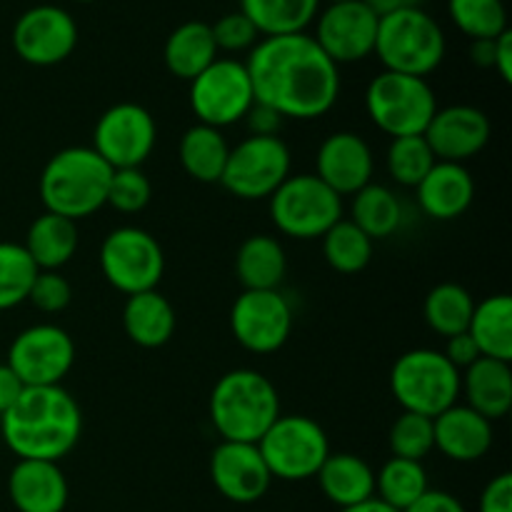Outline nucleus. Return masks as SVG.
Here are the masks:
<instances>
[{"label":"nucleus","mask_w":512,"mask_h":512,"mask_svg":"<svg viewBox=\"0 0 512 512\" xmlns=\"http://www.w3.org/2000/svg\"><path fill=\"white\" fill-rule=\"evenodd\" d=\"M150 198H153V185H150L143 168L113 170L105 205H110V208L118 210V213L133 215L140 213V210L150 203Z\"/></svg>","instance_id":"41"},{"label":"nucleus","mask_w":512,"mask_h":512,"mask_svg":"<svg viewBox=\"0 0 512 512\" xmlns=\"http://www.w3.org/2000/svg\"><path fill=\"white\" fill-rule=\"evenodd\" d=\"M448 13L470 40H493L508 30L503 0H448Z\"/></svg>","instance_id":"38"},{"label":"nucleus","mask_w":512,"mask_h":512,"mask_svg":"<svg viewBox=\"0 0 512 512\" xmlns=\"http://www.w3.org/2000/svg\"><path fill=\"white\" fill-rule=\"evenodd\" d=\"M315 478L320 493L340 510L375 498V470L360 455L330 453Z\"/></svg>","instance_id":"26"},{"label":"nucleus","mask_w":512,"mask_h":512,"mask_svg":"<svg viewBox=\"0 0 512 512\" xmlns=\"http://www.w3.org/2000/svg\"><path fill=\"white\" fill-rule=\"evenodd\" d=\"M100 270L108 285L128 298L158 290L165 270L163 248L148 230L123 225L105 235L100 245Z\"/></svg>","instance_id":"11"},{"label":"nucleus","mask_w":512,"mask_h":512,"mask_svg":"<svg viewBox=\"0 0 512 512\" xmlns=\"http://www.w3.org/2000/svg\"><path fill=\"white\" fill-rule=\"evenodd\" d=\"M213 30L203 20H188L168 35L163 45V63L175 78L193 80L218 60Z\"/></svg>","instance_id":"28"},{"label":"nucleus","mask_w":512,"mask_h":512,"mask_svg":"<svg viewBox=\"0 0 512 512\" xmlns=\"http://www.w3.org/2000/svg\"><path fill=\"white\" fill-rule=\"evenodd\" d=\"M255 103L253 85L245 63L233 58H218L190 80V108L198 123L210 128H228L245 118Z\"/></svg>","instance_id":"12"},{"label":"nucleus","mask_w":512,"mask_h":512,"mask_svg":"<svg viewBox=\"0 0 512 512\" xmlns=\"http://www.w3.org/2000/svg\"><path fill=\"white\" fill-rule=\"evenodd\" d=\"M370 10H373L378 18H385V15L400 13V10L410 8H423V0H363Z\"/></svg>","instance_id":"50"},{"label":"nucleus","mask_w":512,"mask_h":512,"mask_svg":"<svg viewBox=\"0 0 512 512\" xmlns=\"http://www.w3.org/2000/svg\"><path fill=\"white\" fill-rule=\"evenodd\" d=\"M78 225L55 213H43L30 223L23 248L38 270H60L78 253Z\"/></svg>","instance_id":"29"},{"label":"nucleus","mask_w":512,"mask_h":512,"mask_svg":"<svg viewBox=\"0 0 512 512\" xmlns=\"http://www.w3.org/2000/svg\"><path fill=\"white\" fill-rule=\"evenodd\" d=\"M28 300L40 313H63L70 300H73V285L68 283V278L60 270H40L33 288H30Z\"/></svg>","instance_id":"42"},{"label":"nucleus","mask_w":512,"mask_h":512,"mask_svg":"<svg viewBox=\"0 0 512 512\" xmlns=\"http://www.w3.org/2000/svg\"><path fill=\"white\" fill-rule=\"evenodd\" d=\"M405 512H468L465 505L460 503L455 495L445 493V490H433L430 488L428 493L420 495L413 505H410Z\"/></svg>","instance_id":"46"},{"label":"nucleus","mask_w":512,"mask_h":512,"mask_svg":"<svg viewBox=\"0 0 512 512\" xmlns=\"http://www.w3.org/2000/svg\"><path fill=\"white\" fill-rule=\"evenodd\" d=\"M403 203L398 193L380 183H368L363 190L353 195V210L350 220L368 235L370 240L390 238L403 225Z\"/></svg>","instance_id":"33"},{"label":"nucleus","mask_w":512,"mask_h":512,"mask_svg":"<svg viewBox=\"0 0 512 512\" xmlns=\"http://www.w3.org/2000/svg\"><path fill=\"white\" fill-rule=\"evenodd\" d=\"M75 3H93V0H75Z\"/></svg>","instance_id":"53"},{"label":"nucleus","mask_w":512,"mask_h":512,"mask_svg":"<svg viewBox=\"0 0 512 512\" xmlns=\"http://www.w3.org/2000/svg\"><path fill=\"white\" fill-rule=\"evenodd\" d=\"M245 68L255 103L275 110L280 118H323L338 103L340 68L308 33L258 40Z\"/></svg>","instance_id":"1"},{"label":"nucleus","mask_w":512,"mask_h":512,"mask_svg":"<svg viewBox=\"0 0 512 512\" xmlns=\"http://www.w3.org/2000/svg\"><path fill=\"white\" fill-rule=\"evenodd\" d=\"M0 433L18 460L58 463L78 445L83 413L63 385L23 388L18 400L0 415Z\"/></svg>","instance_id":"2"},{"label":"nucleus","mask_w":512,"mask_h":512,"mask_svg":"<svg viewBox=\"0 0 512 512\" xmlns=\"http://www.w3.org/2000/svg\"><path fill=\"white\" fill-rule=\"evenodd\" d=\"M245 123H248L250 135H278L283 118L275 110L265 108V105L253 103V108L245 113Z\"/></svg>","instance_id":"47"},{"label":"nucleus","mask_w":512,"mask_h":512,"mask_svg":"<svg viewBox=\"0 0 512 512\" xmlns=\"http://www.w3.org/2000/svg\"><path fill=\"white\" fill-rule=\"evenodd\" d=\"M75 343L60 325L40 323L18 333L8 350V368L25 388L60 385L73 370Z\"/></svg>","instance_id":"13"},{"label":"nucleus","mask_w":512,"mask_h":512,"mask_svg":"<svg viewBox=\"0 0 512 512\" xmlns=\"http://www.w3.org/2000/svg\"><path fill=\"white\" fill-rule=\"evenodd\" d=\"M320 240H323L325 263L335 273L355 275L368 268L373 260V240L353 220H338Z\"/></svg>","instance_id":"36"},{"label":"nucleus","mask_w":512,"mask_h":512,"mask_svg":"<svg viewBox=\"0 0 512 512\" xmlns=\"http://www.w3.org/2000/svg\"><path fill=\"white\" fill-rule=\"evenodd\" d=\"M385 163H388V173L395 183L405 185V188H418L420 180L430 173L438 160L423 135H405V138L390 140Z\"/></svg>","instance_id":"39"},{"label":"nucleus","mask_w":512,"mask_h":512,"mask_svg":"<svg viewBox=\"0 0 512 512\" xmlns=\"http://www.w3.org/2000/svg\"><path fill=\"white\" fill-rule=\"evenodd\" d=\"M340 512H400V510L390 508V505H385L383 500L370 498V500H365V503L353 505V508H343Z\"/></svg>","instance_id":"52"},{"label":"nucleus","mask_w":512,"mask_h":512,"mask_svg":"<svg viewBox=\"0 0 512 512\" xmlns=\"http://www.w3.org/2000/svg\"><path fill=\"white\" fill-rule=\"evenodd\" d=\"M113 168L93 148L75 145L55 153L40 173V200L45 213L63 215L68 220L88 218L98 213L108 200Z\"/></svg>","instance_id":"4"},{"label":"nucleus","mask_w":512,"mask_h":512,"mask_svg":"<svg viewBox=\"0 0 512 512\" xmlns=\"http://www.w3.org/2000/svg\"><path fill=\"white\" fill-rule=\"evenodd\" d=\"M268 200L275 228L295 240L323 238L338 220H343V198L318 175H288Z\"/></svg>","instance_id":"8"},{"label":"nucleus","mask_w":512,"mask_h":512,"mask_svg":"<svg viewBox=\"0 0 512 512\" xmlns=\"http://www.w3.org/2000/svg\"><path fill=\"white\" fill-rule=\"evenodd\" d=\"M415 190L420 210L428 218L455 220L473 205L475 180L465 165L438 160Z\"/></svg>","instance_id":"23"},{"label":"nucleus","mask_w":512,"mask_h":512,"mask_svg":"<svg viewBox=\"0 0 512 512\" xmlns=\"http://www.w3.org/2000/svg\"><path fill=\"white\" fill-rule=\"evenodd\" d=\"M428 490V473L418 460L390 458L375 473V498L400 512L408 510Z\"/></svg>","instance_id":"35"},{"label":"nucleus","mask_w":512,"mask_h":512,"mask_svg":"<svg viewBox=\"0 0 512 512\" xmlns=\"http://www.w3.org/2000/svg\"><path fill=\"white\" fill-rule=\"evenodd\" d=\"M423 138L435 160L465 165V160L475 158L488 145L490 120L475 105H448L435 110Z\"/></svg>","instance_id":"20"},{"label":"nucleus","mask_w":512,"mask_h":512,"mask_svg":"<svg viewBox=\"0 0 512 512\" xmlns=\"http://www.w3.org/2000/svg\"><path fill=\"white\" fill-rule=\"evenodd\" d=\"M470 60H473L478 68H493L495 38L493 40H473V43H470Z\"/></svg>","instance_id":"51"},{"label":"nucleus","mask_w":512,"mask_h":512,"mask_svg":"<svg viewBox=\"0 0 512 512\" xmlns=\"http://www.w3.org/2000/svg\"><path fill=\"white\" fill-rule=\"evenodd\" d=\"M230 145L223 130L195 123L183 133L178 145V158L185 173L198 183H220L225 163H228Z\"/></svg>","instance_id":"30"},{"label":"nucleus","mask_w":512,"mask_h":512,"mask_svg":"<svg viewBox=\"0 0 512 512\" xmlns=\"http://www.w3.org/2000/svg\"><path fill=\"white\" fill-rule=\"evenodd\" d=\"M78 45V25L65 8L35 5L25 10L13 28V48L20 60L38 68L63 63Z\"/></svg>","instance_id":"17"},{"label":"nucleus","mask_w":512,"mask_h":512,"mask_svg":"<svg viewBox=\"0 0 512 512\" xmlns=\"http://www.w3.org/2000/svg\"><path fill=\"white\" fill-rule=\"evenodd\" d=\"M328 3H343V0H328Z\"/></svg>","instance_id":"54"},{"label":"nucleus","mask_w":512,"mask_h":512,"mask_svg":"<svg viewBox=\"0 0 512 512\" xmlns=\"http://www.w3.org/2000/svg\"><path fill=\"white\" fill-rule=\"evenodd\" d=\"M175 308L163 293L148 290V293L130 295L123 305V330L130 343L145 350L163 348L175 335Z\"/></svg>","instance_id":"25"},{"label":"nucleus","mask_w":512,"mask_h":512,"mask_svg":"<svg viewBox=\"0 0 512 512\" xmlns=\"http://www.w3.org/2000/svg\"><path fill=\"white\" fill-rule=\"evenodd\" d=\"M8 495L18 512H63L70 490L58 463L18 460L10 470Z\"/></svg>","instance_id":"21"},{"label":"nucleus","mask_w":512,"mask_h":512,"mask_svg":"<svg viewBox=\"0 0 512 512\" xmlns=\"http://www.w3.org/2000/svg\"><path fill=\"white\" fill-rule=\"evenodd\" d=\"M25 385L20 383L18 375L8 368V363L0 365V415L10 408V405L18 400V395L23 393Z\"/></svg>","instance_id":"49"},{"label":"nucleus","mask_w":512,"mask_h":512,"mask_svg":"<svg viewBox=\"0 0 512 512\" xmlns=\"http://www.w3.org/2000/svg\"><path fill=\"white\" fill-rule=\"evenodd\" d=\"M375 158L368 140L353 130H338L330 133L320 143L318 158H315V175L328 185L340 198H353L358 190L373 183Z\"/></svg>","instance_id":"19"},{"label":"nucleus","mask_w":512,"mask_h":512,"mask_svg":"<svg viewBox=\"0 0 512 512\" xmlns=\"http://www.w3.org/2000/svg\"><path fill=\"white\" fill-rule=\"evenodd\" d=\"M158 140L155 118L138 103H115L93 128L90 148L113 170L140 168L150 158Z\"/></svg>","instance_id":"14"},{"label":"nucleus","mask_w":512,"mask_h":512,"mask_svg":"<svg viewBox=\"0 0 512 512\" xmlns=\"http://www.w3.org/2000/svg\"><path fill=\"white\" fill-rule=\"evenodd\" d=\"M230 330L248 353H278L293 333V308L280 290H243L230 308Z\"/></svg>","instance_id":"15"},{"label":"nucleus","mask_w":512,"mask_h":512,"mask_svg":"<svg viewBox=\"0 0 512 512\" xmlns=\"http://www.w3.org/2000/svg\"><path fill=\"white\" fill-rule=\"evenodd\" d=\"M460 393L465 395V405L490 423L505 418L512 408L510 363L493 358L475 360L460 373Z\"/></svg>","instance_id":"24"},{"label":"nucleus","mask_w":512,"mask_h":512,"mask_svg":"<svg viewBox=\"0 0 512 512\" xmlns=\"http://www.w3.org/2000/svg\"><path fill=\"white\" fill-rule=\"evenodd\" d=\"M470 338L478 345L483 358L512 360V298L505 293L475 303L473 318L468 325Z\"/></svg>","instance_id":"31"},{"label":"nucleus","mask_w":512,"mask_h":512,"mask_svg":"<svg viewBox=\"0 0 512 512\" xmlns=\"http://www.w3.org/2000/svg\"><path fill=\"white\" fill-rule=\"evenodd\" d=\"M293 155L280 135H248L230 148L220 185L240 200L270 198L288 180Z\"/></svg>","instance_id":"10"},{"label":"nucleus","mask_w":512,"mask_h":512,"mask_svg":"<svg viewBox=\"0 0 512 512\" xmlns=\"http://www.w3.org/2000/svg\"><path fill=\"white\" fill-rule=\"evenodd\" d=\"M210 30H213L218 50H225V53H243V50H250L260 40L255 25L240 10L225 13L223 18H218L210 25Z\"/></svg>","instance_id":"43"},{"label":"nucleus","mask_w":512,"mask_h":512,"mask_svg":"<svg viewBox=\"0 0 512 512\" xmlns=\"http://www.w3.org/2000/svg\"><path fill=\"white\" fill-rule=\"evenodd\" d=\"M493 70L510 83L512 80V33L510 28L505 30L503 35L495 38V60H493Z\"/></svg>","instance_id":"48"},{"label":"nucleus","mask_w":512,"mask_h":512,"mask_svg":"<svg viewBox=\"0 0 512 512\" xmlns=\"http://www.w3.org/2000/svg\"><path fill=\"white\" fill-rule=\"evenodd\" d=\"M210 480L225 500L258 503L268 493L273 475L255 443H220L210 455Z\"/></svg>","instance_id":"18"},{"label":"nucleus","mask_w":512,"mask_h":512,"mask_svg":"<svg viewBox=\"0 0 512 512\" xmlns=\"http://www.w3.org/2000/svg\"><path fill=\"white\" fill-rule=\"evenodd\" d=\"M240 13L265 38L293 35L305 33L318 18L320 0H240Z\"/></svg>","instance_id":"32"},{"label":"nucleus","mask_w":512,"mask_h":512,"mask_svg":"<svg viewBox=\"0 0 512 512\" xmlns=\"http://www.w3.org/2000/svg\"><path fill=\"white\" fill-rule=\"evenodd\" d=\"M280 418V398L273 380L250 368L218 378L210 393V423L225 443H255Z\"/></svg>","instance_id":"3"},{"label":"nucleus","mask_w":512,"mask_h":512,"mask_svg":"<svg viewBox=\"0 0 512 512\" xmlns=\"http://www.w3.org/2000/svg\"><path fill=\"white\" fill-rule=\"evenodd\" d=\"M435 450L455 463H475L493 448V423L468 405L443 410L433 418Z\"/></svg>","instance_id":"22"},{"label":"nucleus","mask_w":512,"mask_h":512,"mask_svg":"<svg viewBox=\"0 0 512 512\" xmlns=\"http://www.w3.org/2000/svg\"><path fill=\"white\" fill-rule=\"evenodd\" d=\"M390 390L403 410L435 418L458 403L460 370L440 350L415 348L395 360Z\"/></svg>","instance_id":"6"},{"label":"nucleus","mask_w":512,"mask_h":512,"mask_svg":"<svg viewBox=\"0 0 512 512\" xmlns=\"http://www.w3.org/2000/svg\"><path fill=\"white\" fill-rule=\"evenodd\" d=\"M373 53L385 70L428 78L445 58V33L428 10H400L378 20Z\"/></svg>","instance_id":"5"},{"label":"nucleus","mask_w":512,"mask_h":512,"mask_svg":"<svg viewBox=\"0 0 512 512\" xmlns=\"http://www.w3.org/2000/svg\"><path fill=\"white\" fill-rule=\"evenodd\" d=\"M388 445L390 450H393V458L418 460V463H423V460L435 450L433 418H425V415L403 410V413L395 418V423L390 425Z\"/></svg>","instance_id":"40"},{"label":"nucleus","mask_w":512,"mask_h":512,"mask_svg":"<svg viewBox=\"0 0 512 512\" xmlns=\"http://www.w3.org/2000/svg\"><path fill=\"white\" fill-rule=\"evenodd\" d=\"M270 475L288 483L315 478L330 455L325 430L308 415H280L258 440Z\"/></svg>","instance_id":"9"},{"label":"nucleus","mask_w":512,"mask_h":512,"mask_svg":"<svg viewBox=\"0 0 512 512\" xmlns=\"http://www.w3.org/2000/svg\"><path fill=\"white\" fill-rule=\"evenodd\" d=\"M378 15L363 0L330 3L315 18V43L335 65L360 63L375 50Z\"/></svg>","instance_id":"16"},{"label":"nucleus","mask_w":512,"mask_h":512,"mask_svg":"<svg viewBox=\"0 0 512 512\" xmlns=\"http://www.w3.org/2000/svg\"><path fill=\"white\" fill-rule=\"evenodd\" d=\"M440 353H443L458 370L470 368L475 360L483 358L478 345H475V340L470 338L468 330H465V333L453 335V338H445V350H440Z\"/></svg>","instance_id":"45"},{"label":"nucleus","mask_w":512,"mask_h":512,"mask_svg":"<svg viewBox=\"0 0 512 512\" xmlns=\"http://www.w3.org/2000/svg\"><path fill=\"white\" fill-rule=\"evenodd\" d=\"M475 300L460 283H440L425 295L423 318L433 333L440 338H453L465 333L473 318Z\"/></svg>","instance_id":"34"},{"label":"nucleus","mask_w":512,"mask_h":512,"mask_svg":"<svg viewBox=\"0 0 512 512\" xmlns=\"http://www.w3.org/2000/svg\"><path fill=\"white\" fill-rule=\"evenodd\" d=\"M480 512H512V475L500 473L485 485L480 495Z\"/></svg>","instance_id":"44"},{"label":"nucleus","mask_w":512,"mask_h":512,"mask_svg":"<svg viewBox=\"0 0 512 512\" xmlns=\"http://www.w3.org/2000/svg\"><path fill=\"white\" fill-rule=\"evenodd\" d=\"M365 110L385 135L405 138L425 133L438 110V98L428 78L383 70L368 83Z\"/></svg>","instance_id":"7"},{"label":"nucleus","mask_w":512,"mask_h":512,"mask_svg":"<svg viewBox=\"0 0 512 512\" xmlns=\"http://www.w3.org/2000/svg\"><path fill=\"white\" fill-rule=\"evenodd\" d=\"M38 265L23 248V243H0V310L18 308L25 303L38 278Z\"/></svg>","instance_id":"37"},{"label":"nucleus","mask_w":512,"mask_h":512,"mask_svg":"<svg viewBox=\"0 0 512 512\" xmlns=\"http://www.w3.org/2000/svg\"><path fill=\"white\" fill-rule=\"evenodd\" d=\"M288 273V255L273 235H250L235 255V275L243 290H280Z\"/></svg>","instance_id":"27"}]
</instances>
